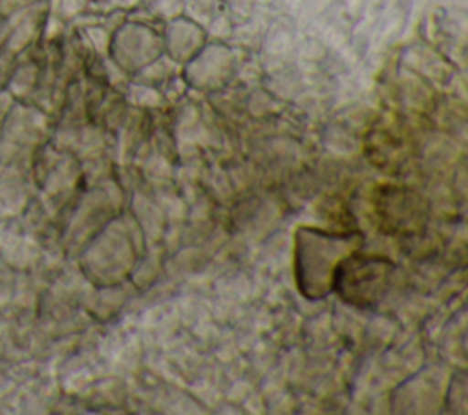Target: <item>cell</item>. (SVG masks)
<instances>
[{"label": "cell", "mask_w": 468, "mask_h": 415, "mask_svg": "<svg viewBox=\"0 0 468 415\" xmlns=\"http://www.w3.org/2000/svg\"><path fill=\"white\" fill-rule=\"evenodd\" d=\"M355 261L358 272L353 269L349 260L336 265L335 285L342 293H347L349 302L367 305L373 302L375 296H378L380 289L386 285L388 272L384 271V267L388 263L369 258H355Z\"/></svg>", "instance_id": "6da1fadb"}]
</instances>
